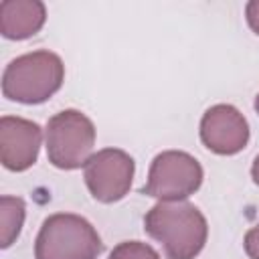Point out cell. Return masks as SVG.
Segmentation results:
<instances>
[{"instance_id": "6da1fadb", "label": "cell", "mask_w": 259, "mask_h": 259, "mask_svg": "<svg viewBox=\"0 0 259 259\" xmlns=\"http://www.w3.org/2000/svg\"><path fill=\"white\" fill-rule=\"evenodd\" d=\"M144 229L164 247L166 259H194L208 237L204 214L186 200H160L148 210Z\"/></svg>"}, {"instance_id": "7a4b0ae2", "label": "cell", "mask_w": 259, "mask_h": 259, "mask_svg": "<svg viewBox=\"0 0 259 259\" xmlns=\"http://www.w3.org/2000/svg\"><path fill=\"white\" fill-rule=\"evenodd\" d=\"M65 81L63 59L47 49L12 59L2 73V95L10 101L36 105L51 99Z\"/></svg>"}, {"instance_id": "3957f363", "label": "cell", "mask_w": 259, "mask_h": 259, "mask_svg": "<svg viewBox=\"0 0 259 259\" xmlns=\"http://www.w3.org/2000/svg\"><path fill=\"white\" fill-rule=\"evenodd\" d=\"M103 251L95 227L73 212H57L42 221L34 241V259H97Z\"/></svg>"}, {"instance_id": "277c9868", "label": "cell", "mask_w": 259, "mask_h": 259, "mask_svg": "<svg viewBox=\"0 0 259 259\" xmlns=\"http://www.w3.org/2000/svg\"><path fill=\"white\" fill-rule=\"evenodd\" d=\"M47 158L59 170H77L93 156L95 125L79 109H63L47 121Z\"/></svg>"}, {"instance_id": "5b68a950", "label": "cell", "mask_w": 259, "mask_h": 259, "mask_svg": "<svg viewBox=\"0 0 259 259\" xmlns=\"http://www.w3.org/2000/svg\"><path fill=\"white\" fill-rule=\"evenodd\" d=\"M202 178V166L194 156L180 150H166L152 160L142 194L154 196L162 202L186 200L200 188Z\"/></svg>"}, {"instance_id": "8992f818", "label": "cell", "mask_w": 259, "mask_h": 259, "mask_svg": "<svg viewBox=\"0 0 259 259\" xmlns=\"http://www.w3.org/2000/svg\"><path fill=\"white\" fill-rule=\"evenodd\" d=\"M134 172V158L119 148H103L83 166V178L91 196L105 204L117 202L130 192Z\"/></svg>"}, {"instance_id": "52a82bcc", "label": "cell", "mask_w": 259, "mask_h": 259, "mask_svg": "<svg viewBox=\"0 0 259 259\" xmlns=\"http://www.w3.org/2000/svg\"><path fill=\"white\" fill-rule=\"evenodd\" d=\"M200 140L219 156L239 154L249 142V123L231 103H217L202 113Z\"/></svg>"}, {"instance_id": "ba28073f", "label": "cell", "mask_w": 259, "mask_h": 259, "mask_svg": "<svg viewBox=\"0 0 259 259\" xmlns=\"http://www.w3.org/2000/svg\"><path fill=\"white\" fill-rule=\"evenodd\" d=\"M40 142L42 132L36 121L18 115H4L0 119V160L6 170H28L38 158Z\"/></svg>"}, {"instance_id": "9c48e42d", "label": "cell", "mask_w": 259, "mask_h": 259, "mask_svg": "<svg viewBox=\"0 0 259 259\" xmlns=\"http://www.w3.org/2000/svg\"><path fill=\"white\" fill-rule=\"evenodd\" d=\"M47 20V8L40 0H4L0 2V32L10 40L34 36Z\"/></svg>"}, {"instance_id": "30bf717a", "label": "cell", "mask_w": 259, "mask_h": 259, "mask_svg": "<svg viewBox=\"0 0 259 259\" xmlns=\"http://www.w3.org/2000/svg\"><path fill=\"white\" fill-rule=\"evenodd\" d=\"M26 206L24 200L18 196L4 194L0 198V247L8 249L20 235L24 223Z\"/></svg>"}, {"instance_id": "8fae6325", "label": "cell", "mask_w": 259, "mask_h": 259, "mask_svg": "<svg viewBox=\"0 0 259 259\" xmlns=\"http://www.w3.org/2000/svg\"><path fill=\"white\" fill-rule=\"evenodd\" d=\"M109 259H160L158 251L142 241H123L113 247Z\"/></svg>"}, {"instance_id": "7c38bea8", "label": "cell", "mask_w": 259, "mask_h": 259, "mask_svg": "<svg viewBox=\"0 0 259 259\" xmlns=\"http://www.w3.org/2000/svg\"><path fill=\"white\" fill-rule=\"evenodd\" d=\"M243 247L251 259H259V225H255L247 231V235L243 239Z\"/></svg>"}, {"instance_id": "4fadbf2b", "label": "cell", "mask_w": 259, "mask_h": 259, "mask_svg": "<svg viewBox=\"0 0 259 259\" xmlns=\"http://www.w3.org/2000/svg\"><path fill=\"white\" fill-rule=\"evenodd\" d=\"M245 18H247V24L251 26V30L255 34H259V0L247 2V6H245Z\"/></svg>"}, {"instance_id": "5bb4252c", "label": "cell", "mask_w": 259, "mask_h": 259, "mask_svg": "<svg viewBox=\"0 0 259 259\" xmlns=\"http://www.w3.org/2000/svg\"><path fill=\"white\" fill-rule=\"evenodd\" d=\"M251 178H253V182L259 186V156L253 160V166H251Z\"/></svg>"}, {"instance_id": "9a60e30c", "label": "cell", "mask_w": 259, "mask_h": 259, "mask_svg": "<svg viewBox=\"0 0 259 259\" xmlns=\"http://www.w3.org/2000/svg\"><path fill=\"white\" fill-rule=\"evenodd\" d=\"M255 111H257V113H259V95H257V97H255Z\"/></svg>"}]
</instances>
